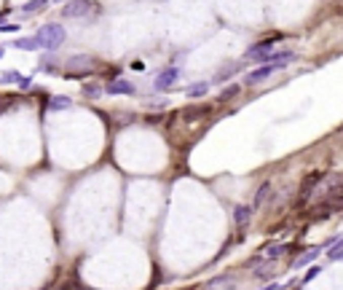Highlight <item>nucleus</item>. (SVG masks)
<instances>
[{
  "mask_svg": "<svg viewBox=\"0 0 343 290\" xmlns=\"http://www.w3.org/2000/svg\"><path fill=\"white\" fill-rule=\"evenodd\" d=\"M255 212H257V210L252 207V204H236V207H233V223H236L239 229L250 226V220H252Z\"/></svg>",
  "mask_w": 343,
  "mask_h": 290,
  "instance_id": "nucleus-9",
  "label": "nucleus"
},
{
  "mask_svg": "<svg viewBox=\"0 0 343 290\" xmlns=\"http://www.w3.org/2000/svg\"><path fill=\"white\" fill-rule=\"evenodd\" d=\"M94 11H97V6L91 3V0H67V3L62 6V14L64 19H86V16H94Z\"/></svg>",
  "mask_w": 343,
  "mask_h": 290,
  "instance_id": "nucleus-5",
  "label": "nucleus"
},
{
  "mask_svg": "<svg viewBox=\"0 0 343 290\" xmlns=\"http://www.w3.org/2000/svg\"><path fill=\"white\" fill-rule=\"evenodd\" d=\"M3 54H6V49H3V46H0V59H3Z\"/></svg>",
  "mask_w": 343,
  "mask_h": 290,
  "instance_id": "nucleus-27",
  "label": "nucleus"
},
{
  "mask_svg": "<svg viewBox=\"0 0 343 290\" xmlns=\"http://www.w3.org/2000/svg\"><path fill=\"white\" fill-rule=\"evenodd\" d=\"M327 177H330L327 170H314V172H308L306 177H303V183L298 188V199H295V210H306L314 202L317 191L322 188V180H327Z\"/></svg>",
  "mask_w": 343,
  "mask_h": 290,
  "instance_id": "nucleus-1",
  "label": "nucleus"
},
{
  "mask_svg": "<svg viewBox=\"0 0 343 290\" xmlns=\"http://www.w3.org/2000/svg\"><path fill=\"white\" fill-rule=\"evenodd\" d=\"M166 102L164 100H153V102H148V108H153V110H158V108H164Z\"/></svg>",
  "mask_w": 343,
  "mask_h": 290,
  "instance_id": "nucleus-25",
  "label": "nucleus"
},
{
  "mask_svg": "<svg viewBox=\"0 0 343 290\" xmlns=\"http://www.w3.org/2000/svg\"><path fill=\"white\" fill-rule=\"evenodd\" d=\"M273 183L271 180H265V183H260V188H257L255 191V199H252V207L255 210H263L265 207V204H268L271 202V196H273Z\"/></svg>",
  "mask_w": 343,
  "mask_h": 290,
  "instance_id": "nucleus-8",
  "label": "nucleus"
},
{
  "mask_svg": "<svg viewBox=\"0 0 343 290\" xmlns=\"http://www.w3.org/2000/svg\"><path fill=\"white\" fill-rule=\"evenodd\" d=\"M16 86H19V89H22V91H27V89H32V76H22V81H19V83H16Z\"/></svg>",
  "mask_w": 343,
  "mask_h": 290,
  "instance_id": "nucleus-22",
  "label": "nucleus"
},
{
  "mask_svg": "<svg viewBox=\"0 0 343 290\" xmlns=\"http://www.w3.org/2000/svg\"><path fill=\"white\" fill-rule=\"evenodd\" d=\"M0 30H3V33H16L19 24H0Z\"/></svg>",
  "mask_w": 343,
  "mask_h": 290,
  "instance_id": "nucleus-24",
  "label": "nucleus"
},
{
  "mask_svg": "<svg viewBox=\"0 0 343 290\" xmlns=\"http://www.w3.org/2000/svg\"><path fill=\"white\" fill-rule=\"evenodd\" d=\"M51 0H27V3L19 6V14L22 16H30V14H38V11H46V6H49Z\"/></svg>",
  "mask_w": 343,
  "mask_h": 290,
  "instance_id": "nucleus-12",
  "label": "nucleus"
},
{
  "mask_svg": "<svg viewBox=\"0 0 343 290\" xmlns=\"http://www.w3.org/2000/svg\"><path fill=\"white\" fill-rule=\"evenodd\" d=\"M105 94H110V97H129V94H134V83L123 81V78H116V81H110L108 86H105Z\"/></svg>",
  "mask_w": 343,
  "mask_h": 290,
  "instance_id": "nucleus-7",
  "label": "nucleus"
},
{
  "mask_svg": "<svg viewBox=\"0 0 343 290\" xmlns=\"http://www.w3.org/2000/svg\"><path fill=\"white\" fill-rule=\"evenodd\" d=\"M54 3H62V6H64V3H67V0H54Z\"/></svg>",
  "mask_w": 343,
  "mask_h": 290,
  "instance_id": "nucleus-28",
  "label": "nucleus"
},
{
  "mask_svg": "<svg viewBox=\"0 0 343 290\" xmlns=\"http://www.w3.org/2000/svg\"><path fill=\"white\" fill-rule=\"evenodd\" d=\"M319 274H322V266H319V264H314V266H308V269H306V274H303L300 282H311V279H317Z\"/></svg>",
  "mask_w": 343,
  "mask_h": 290,
  "instance_id": "nucleus-20",
  "label": "nucleus"
},
{
  "mask_svg": "<svg viewBox=\"0 0 343 290\" xmlns=\"http://www.w3.org/2000/svg\"><path fill=\"white\" fill-rule=\"evenodd\" d=\"M14 49H19V51H38V49H41V43H38V38H16Z\"/></svg>",
  "mask_w": 343,
  "mask_h": 290,
  "instance_id": "nucleus-15",
  "label": "nucleus"
},
{
  "mask_svg": "<svg viewBox=\"0 0 343 290\" xmlns=\"http://www.w3.org/2000/svg\"><path fill=\"white\" fill-rule=\"evenodd\" d=\"M239 91H242V83H228V86L220 91V102H228V100L239 97Z\"/></svg>",
  "mask_w": 343,
  "mask_h": 290,
  "instance_id": "nucleus-18",
  "label": "nucleus"
},
{
  "mask_svg": "<svg viewBox=\"0 0 343 290\" xmlns=\"http://www.w3.org/2000/svg\"><path fill=\"white\" fill-rule=\"evenodd\" d=\"M22 81V73H16V70H3L0 73V83H19Z\"/></svg>",
  "mask_w": 343,
  "mask_h": 290,
  "instance_id": "nucleus-19",
  "label": "nucleus"
},
{
  "mask_svg": "<svg viewBox=\"0 0 343 290\" xmlns=\"http://www.w3.org/2000/svg\"><path fill=\"white\" fill-rule=\"evenodd\" d=\"M244 65H247V62H231V65H223V68L212 76V83H225V81H231V78L236 76V73H239V70L244 68Z\"/></svg>",
  "mask_w": 343,
  "mask_h": 290,
  "instance_id": "nucleus-10",
  "label": "nucleus"
},
{
  "mask_svg": "<svg viewBox=\"0 0 343 290\" xmlns=\"http://www.w3.org/2000/svg\"><path fill=\"white\" fill-rule=\"evenodd\" d=\"M177 78H180V68H172V65H169V68H164V70L156 76L153 89H156V91H169L172 86H175Z\"/></svg>",
  "mask_w": 343,
  "mask_h": 290,
  "instance_id": "nucleus-6",
  "label": "nucleus"
},
{
  "mask_svg": "<svg viewBox=\"0 0 343 290\" xmlns=\"http://www.w3.org/2000/svg\"><path fill=\"white\" fill-rule=\"evenodd\" d=\"M209 86H212V81H198V83H190V86L185 89V94H188L190 100H196V97H204L207 91H209Z\"/></svg>",
  "mask_w": 343,
  "mask_h": 290,
  "instance_id": "nucleus-13",
  "label": "nucleus"
},
{
  "mask_svg": "<svg viewBox=\"0 0 343 290\" xmlns=\"http://www.w3.org/2000/svg\"><path fill=\"white\" fill-rule=\"evenodd\" d=\"M260 290H282V285H279V282H271V285H265V287H260Z\"/></svg>",
  "mask_w": 343,
  "mask_h": 290,
  "instance_id": "nucleus-26",
  "label": "nucleus"
},
{
  "mask_svg": "<svg viewBox=\"0 0 343 290\" xmlns=\"http://www.w3.org/2000/svg\"><path fill=\"white\" fill-rule=\"evenodd\" d=\"M81 94H83L86 100H97L99 94H105V86H99V83H94V81H89V83H83Z\"/></svg>",
  "mask_w": 343,
  "mask_h": 290,
  "instance_id": "nucleus-14",
  "label": "nucleus"
},
{
  "mask_svg": "<svg viewBox=\"0 0 343 290\" xmlns=\"http://www.w3.org/2000/svg\"><path fill=\"white\" fill-rule=\"evenodd\" d=\"M327 255H330V261H332V264H338V261H343V247H338V250L327 252Z\"/></svg>",
  "mask_w": 343,
  "mask_h": 290,
  "instance_id": "nucleus-23",
  "label": "nucleus"
},
{
  "mask_svg": "<svg viewBox=\"0 0 343 290\" xmlns=\"http://www.w3.org/2000/svg\"><path fill=\"white\" fill-rule=\"evenodd\" d=\"M73 105V100L67 97V94H56V97H51V102H49V110H67Z\"/></svg>",
  "mask_w": 343,
  "mask_h": 290,
  "instance_id": "nucleus-16",
  "label": "nucleus"
},
{
  "mask_svg": "<svg viewBox=\"0 0 343 290\" xmlns=\"http://www.w3.org/2000/svg\"><path fill=\"white\" fill-rule=\"evenodd\" d=\"M35 38H38L43 51H56L64 43V38H67V33H64V27L59 22H46L41 30H38Z\"/></svg>",
  "mask_w": 343,
  "mask_h": 290,
  "instance_id": "nucleus-2",
  "label": "nucleus"
},
{
  "mask_svg": "<svg viewBox=\"0 0 343 290\" xmlns=\"http://www.w3.org/2000/svg\"><path fill=\"white\" fill-rule=\"evenodd\" d=\"M322 252H325V245H314L311 250H306V252H303V255L298 258V261H295V269H303V266H311L314 264V261H317L319 255H322Z\"/></svg>",
  "mask_w": 343,
  "mask_h": 290,
  "instance_id": "nucleus-11",
  "label": "nucleus"
},
{
  "mask_svg": "<svg viewBox=\"0 0 343 290\" xmlns=\"http://www.w3.org/2000/svg\"><path fill=\"white\" fill-rule=\"evenodd\" d=\"M284 250H287V245H265L260 252H263V255L268 258V261H276V258L284 255Z\"/></svg>",
  "mask_w": 343,
  "mask_h": 290,
  "instance_id": "nucleus-17",
  "label": "nucleus"
},
{
  "mask_svg": "<svg viewBox=\"0 0 343 290\" xmlns=\"http://www.w3.org/2000/svg\"><path fill=\"white\" fill-rule=\"evenodd\" d=\"M284 68H290V62H268V65H260V68H255L250 70L244 76V86H257V83H263V81H268L271 76H276L279 70Z\"/></svg>",
  "mask_w": 343,
  "mask_h": 290,
  "instance_id": "nucleus-4",
  "label": "nucleus"
},
{
  "mask_svg": "<svg viewBox=\"0 0 343 290\" xmlns=\"http://www.w3.org/2000/svg\"><path fill=\"white\" fill-rule=\"evenodd\" d=\"M338 247H343V237H332V239H327V242H325V250H327V252L338 250Z\"/></svg>",
  "mask_w": 343,
  "mask_h": 290,
  "instance_id": "nucleus-21",
  "label": "nucleus"
},
{
  "mask_svg": "<svg viewBox=\"0 0 343 290\" xmlns=\"http://www.w3.org/2000/svg\"><path fill=\"white\" fill-rule=\"evenodd\" d=\"M276 43H279V35H268V38L252 43L244 54V62H252V65H265L268 57L276 51Z\"/></svg>",
  "mask_w": 343,
  "mask_h": 290,
  "instance_id": "nucleus-3",
  "label": "nucleus"
}]
</instances>
